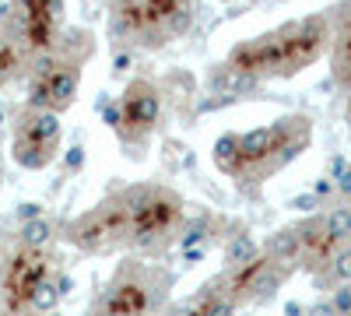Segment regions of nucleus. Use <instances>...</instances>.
Wrapping results in <instances>:
<instances>
[{
    "label": "nucleus",
    "mask_w": 351,
    "mask_h": 316,
    "mask_svg": "<svg viewBox=\"0 0 351 316\" xmlns=\"http://www.w3.org/2000/svg\"><path fill=\"white\" fill-rule=\"evenodd\" d=\"M327 46H330V18L327 14H309V18L285 21V25L271 28V32H263L256 39L232 46L225 60L239 71L263 77V81L295 77L299 71L316 64Z\"/></svg>",
    "instance_id": "nucleus-1"
},
{
    "label": "nucleus",
    "mask_w": 351,
    "mask_h": 316,
    "mask_svg": "<svg viewBox=\"0 0 351 316\" xmlns=\"http://www.w3.org/2000/svg\"><path fill=\"white\" fill-rule=\"evenodd\" d=\"M313 145V120L302 112H288V117L253 127L246 134H239V172L232 180L243 193H256L267 180H274L278 172H285L299 155H306V148Z\"/></svg>",
    "instance_id": "nucleus-2"
},
{
    "label": "nucleus",
    "mask_w": 351,
    "mask_h": 316,
    "mask_svg": "<svg viewBox=\"0 0 351 316\" xmlns=\"http://www.w3.org/2000/svg\"><path fill=\"white\" fill-rule=\"evenodd\" d=\"M123 130H120V145L127 158H144V148L158 130L162 120V88L148 77H134L123 95Z\"/></svg>",
    "instance_id": "nucleus-3"
},
{
    "label": "nucleus",
    "mask_w": 351,
    "mask_h": 316,
    "mask_svg": "<svg viewBox=\"0 0 351 316\" xmlns=\"http://www.w3.org/2000/svg\"><path fill=\"white\" fill-rule=\"evenodd\" d=\"M64 239L81 253H106L127 243V215L116 204V197H106L99 208L84 211L64 225Z\"/></svg>",
    "instance_id": "nucleus-4"
},
{
    "label": "nucleus",
    "mask_w": 351,
    "mask_h": 316,
    "mask_svg": "<svg viewBox=\"0 0 351 316\" xmlns=\"http://www.w3.org/2000/svg\"><path fill=\"white\" fill-rule=\"evenodd\" d=\"M60 134H64V123H60V112L56 109H28L25 106V112L14 123V137L53 148V151H60Z\"/></svg>",
    "instance_id": "nucleus-5"
},
{
    "label": "nucleus",
    "mask_w": 351,
    "mask_h": 316,
    "mask_svg": "<svg viewBox=\"0 0 351 316\" xmlns=\"http://www.w3.org/2000/svg\"><path fill=\"white\" fill-rule=\"evenodd\" d=\"M36 81H43V88H46V106L56 112H67L81 88V64H60L53 74L36 77Z\"/></svg>",
    "instance_id": "nucleus-6"
},
{
    "label": "nucleus",
    "mask_w": 351,
    "mask_h": 316,
    "mask_svg": "<svg viewBox=\"0 0 351 316\" xmlns=\"http://www.w3.org/2000/svg\"><path fill=\"white\" fill-rule=\"evenodd\" d=\"M53 49H56V56H60L64 64H88V60H92V53H95V36L88 32V28L67 25V28L56 32Z\"/></svg>",
    "instance_id": "nucleus-7"
},
{
    "label": "nucleus",
    "mask_w": 351,
    "mask_h": 316,
    "mask_svg": "<svg viewBox=\"0 0 351 316\" xmlns=\"http://www.w3.org/2000/svg\"><path fill=\"white\" fill-rule=\"evenodd\" d=\"M263 256H271V260L278 264H291V260H299L302 256V236H299V228L291 225V228H274V232L263 239Z\"/></svg>",
    "instance_id": "nucleus-8"
},
{
    "label": "nucleus",
    "mask_w": 351,
    "mask_h": 316,
    "mask_svg": "<svg viewBox=\"0 0 351 316\" xmlns=\"http://www.w3.org/2000/svg\"><path fill=\"white\" fill-rule=\"evenodd\" d=\"M263 250L256 246V239L250 232H236L225 239V250H221V260H225V271H239L246 264H253Z\"/></svg>",
    "instance_id": "nucleus-9"
},
{
    "label": "nucleus",
    "mask_w": 351,
    "mask_h": 316,
    "mask_svg": "<svg viewBox=\"0 0 351 316\" xmlns=\"http://www.w3.org/2000/svg\"><path fill=\"white\" fill-rule=\"evenodd\" d=\"M211 162L218 172H225V176L232 180L239 172V162H243V151H239V134L228 130V134H218L215 145H211Z\"/></svg>",
    "instance_id": "nucleus-10"
},
{
    "label": "nucleus",
    "mask_w": 351,
    "mask_h": 316,
    "mask_svg": "<svg viewBox=\"0 0 351 316\" xmlns=\"http://www.w3.org/2000/svg\"><path fill=\"white\" fill-rule=\"evenodd\" d=\"M11 158H14V165L25 169V172H43V169L56 158V151H53V148H43V145H32V141L14 137V141H11Z\"/></svg>",
    "instance_id": "nucleus-11"
},
{
    "label": "nucleus",
    "mask_w": 351,
    "mask_h": 316,
    "mask_svg": "<svg viewBox=\"0 0 351 316\" xmlns=\"http://www.w3.org/2000/svg\"><path fill=\"white\" fill-rule=\"evenodd\" d=\"M215 232V218L208 211H193L183 225H180V246L190 250V246H204Z\"/></svg>",
    "instance_id": "nucleus-12"
},
{
    "label": "nucleus",
    "mask_w": 351,
    "mask_h": 316,
    "mask_svg": "<svg viewBox=\"0 0 351 316\" xmlns=\"http://www.w3.org/2000/svg\"><path fill=\"white\" fill-rule=\"evenodd\" d=\"M53 239H56V225H53L46 215H39V218H32V221H21V232H18L21 250H43V246H49Z\"/></svg>",
    "instance_id": "nucleus-13"
},
{
    "label": "nucleus",
    "mask_w": 351,
    "mask_h": 316,
    "mask_svg": "<svg viewBox=\"0 0 351 316\" xmlns=\"http://www.w3.org/2000/svg\"><path fill=\"white\" fill-rule=\"evenodd\" d=\"M193 21H197V11H193V0H183L180 8H172L169 11V18L162 21V36H165V42H172V39H183L190 28H193Z\"/></svg>",
    "instance_id": "nucleus-14"
},
{
    "label": "nucleus",
    "mask_w": 351,
    "mask_h": 316,
    "mask_svg": "<svg viewBox=\"0 0 351 316\" xmlns=\"http://www.w3.org/2000/svg\"><path fill=\"white\" fill-rule=\"evenodd\" d=\"M324 228L334 243H348L351 239V204H334L324 211Z\"/></svg>",
    "instance_id": "nucleus-15"
},
{
    "label": "nucleus",
    "mask_w": 351,
    "mask_h": 316,
    "mask_svg": "<svg viewBox=\"0 0 351 316\" xmlns=\"http://www.w3.org/2000/svg\"><path fill=\"white\" fill-rule=\"evenodd\" d=\"M60 299H64V295H60V289H56V281H53V278H43L36 289H32V295H28V306L46 316V313H53L56 306H60Z\"/></svg>",
    "instance_id": "nucleus-16"
},
{
    "label": "nucleus",
    "mask_w": 351,
    "mask_h": 316,
    "mask_svg": "<svg viewBox=\"0 0 351 316\" xmlns=\"http://www.w3.org/2000/svg\"><path fill=\"white\" fill-rule=\"evenodd\" d=\"M95 109H99V117H102V123L116 134V137H120V130H123V102L120 99H112V95H99L95 99Z\"/></svg>",
    "instance_id": "nucleus-17"
},
{
    "label": "nucleus",
    "mask_w": 351,
    "mask_h": 316,
    "mask_svg": "<svg viewBox=\"0 0 351 316\" xmlns=\"http://www.w3.org/2000/svg\"><path fill=\"white\" fill-rule=\"evenodd\" d=\"M243 99L239 95H232V92H208L197 106H193V117H208V112H221L228 106H239Z\"/></svg>",
    "instance_id": "nucleus-18"
},
{
    "label": "nucleus",
    "mask_w": 351,
    "mask_h": 316,
    "mask_svg": "<svg viewBox=\"0 0 351 316\" xmlns=\"http://www.w3.org/2000/svg\"><path fill=\"white\" fill-rule=\"evenodd\" d=\"M330 278L341 284V281H351V246H341L334 256H330V264H327Z\"/></svg>",
    "instance_id": "nucleus-19"
},
{
    "label": "nucleus",
    "mask_w": 351,
    "mask_h": 316,
    "mask_svg": "<svg viewBox=\"0 0 351 316\" xmlns=\"http://www.w3.org/2000/svg\"><path fill=\"white\" fill-rule=\"evenodd\" d=\"M236 313H239V299L232 295V292H225V295L211 299L208 306L200 309V316H236Z\"/></svg>",
    "instance_id": "nucleus-20"
},
{
    "label": "nucleus",
    "mask_w": 351,
    "mask_h": 316,
    "mask_svg": "<svg viewBox=\"0 0 351 316\" xmlns=\"http://www.w3.org/2000/svg\"><path fill=\"white\" fill-rule=\"evenodd\" d=\"M285 208H288V211H299V215H316L319 208H324V200H319L313 190H306V193L288 197V200H285Z\"/></svg>",
    "instance_id": "nucleus-21"
},
{
    "label": "nucleus",
    "mask_w": 351,
    "mask_h": 316,
    "mask_svg": "<svg viewBox=\"0 0 351 316\" xmlns=\"http://www.w3.org/2000/svg\"><path fill=\"white\" fill-rule=\"evenodd\" d=\"M14 67H18V49L11 39H4L0 42V84L14 77Z\"/></svg>",
    "instance_id": "nucleus-22"
},
{
    "label": "nucleus",
    "mask_w": 351,
    "mask_h": 316,
    "mask_svg": "<svg viewBox=\"0 0 351 316\" xmlns=\"http://www.w3.org/2000/svg\"><path fill=\"white\" fill-rule=\"evenodd\" d=\"M330 302L341 316H351V281H341L337 289L330 292Z\"/></svg>",
    "instance_id": "nucleus-23"
},
{
    "label": "nucleus",
    "mask_w": 351,
    "mask_h": 316,
    "mask_svg": "<svg viewBox=\"0 0 351 316\" xmlns=\"http://www.w3.org/2000/svg\"><path fill=\"white\" fill-rule=\"evenodd\" d=\"M84 162H88V155H84V145H74V148H67V155H64V169L71 172V176L84 169Z\"/></svg>",
    "instance_id": "nucleus-24"
},
{
    "label": "nucleus",
    "mask_w": 351,
    "mask_h": 316,
    "mask_svg": "<svg viewBox=\"0 0 351 316\" xmlns=\"http://www.w3.org/2000/svg\"><path fill=\"white\" fill-rule=\"evenodd\" d=\"M39 215H43L39 200H21V204L14 208V218H18V221H32V218H39Z\"/></svg>",
    "instance_id": "nucleus-25"
},
{
    "label": "nucleus",
    "mask_w": 351,
    "mask_h": 316,
    "mask_svg": "<svg viewBox=\"0 0 351 316\" xmlns=\"http://www.w3.org/2000/svg\"><path fill=\"white\" fill-rule=\"evenodd\" d=\"M334 186H337V197H344V200H351V162L334 176Z\"/></svg>",
    "instance_id": "nucleus-26"
},
{
    "label": "nucleus",
    "mask_w": 351,
    "mask_h": 316,
    "mask_svg": "<svg viewBox=\"0 0 351 316\" xmlns=\"http://www.w3.org/2000/svg\"><path fill=\"white\" fill-rule=\"evenodd\" d=\"M306 316H341V313L334 309L330 299H316L313 306H306Z\"/></svg>",
    "instance_id": "nucleus-27"
},
{
    "label": "nucleus",
    "mask_w": 351,
    "mask_h": 316,
    "mask_svg": "<svg viewBox=\"0 0 351 316\" xmlns=\"http://www.w3.org/2000/svg\"><path fill=\"white\" fill-rule=\"evenodd\" d=\"M130 64H134V49H120V53L112 56V71H116V74L130 71Z\"/></svg>",
    "instance_id": "nucleus-28"
},
{
    "label": "nucleus",
    "mask_w": 351,
    "mask_h": 316,
    "mask_svg": "<svg viewBox=\"0 0 351 316\" xmlns=\"http://www.w3.org/2000/svg\"><path fill=\"white\" fill-rule=\"evenodd\" d=\"M313 193H316L319 200H327V197H334V193H337V186H334V180H330V176H324V180H316V183H313Z\"/></svg>",
    "instance_id": "nucleus-29"
},
{
    "label": "nucleus",
    "mask_w": 351,
    "mask_h": 316,
    "mask_svg": "<svg viewBox=\"0 0 351 316\" xmlns=\"http://www.w3.org/2000/svg\"><path fill=\"white\" fill-rule=\"evenodd\" d=\"M14 11H18V8H14V0H0V28H4V25L14 18Z\"/></svg>",
    "instance_id": "nucleus-30"
},
{
    "label": "nucleus",
    "mask_w": 351,
    "mask_h": 316,
    "mask_svg": "<svg viewBox=\"0 0 351 316\" xmlns=\"http://www.w3.org/2000/svg\"><path fill=\"white\" fill-rule=\"evenodd\" d=\"M53 281H56V289H60V295H67V292L74 289V278H71V274H56Z\"/></svg>",
    "instance_id": "nucleus-31"
},
{
    "label": "nucleus",
    "mask_w": 351,
    "mask_h": 316,
    "mask_svg": "<svg viewBox=\"0 0 351 316\" xmlns=\"http://www.w3.org/2000/svg\"><path fill=\"white\" fill-rule=\"evenodd\" d=\"M344 165H348V158H344V155H334V158H330V165H327V172H330V180L337 176V172H341Z\"/></svg>",
    "instance_id": "nucleus-32"
},
{
    "label": "nucleus",
    "mask_w": 351,
    "mask_h": 316,
    "mask_svg": "<svg viewBox=\"0 0 351 316\" xmlns=\"http://www.w3.org/2000/svg\"><path fill=\"white\" fill-rule=\"evenodd\" d=\"M285 316H306L302 302H285Z\"/></svg>",
    "instance_id": "nucleus-33"
},
{
    "label": "nucleus",
    "mask_w": 351,
    "mask_h": 316,
    "mask_svg": "<svg viewBox=\"0 0 351 316\" xmlns=\"http://www.w3.org/2000/svg\"><path fill=\"white\" fill-rule=\"evenodd\" d=\"M0 190H4V172H0Z\"/></svg>",
    "instance_id": "nucleus-34"
},
{
    "label": "nucleus",
    "mask_w": 351,
    "mask_h": 316,
    "mask_svg": "<svg viewBox=\"0 0 351 316\" xmlns=\"http://www.w3.org/2000/svg\"><path fill=\"white\" fill-rule=\"evenodd\" d=\"M0 123H4V109H0Z\"/></svg>",
    "instance_id": "nucleus-35"
},
{
    "label": "nucleus",
    "mask_w": 351,
    "mask_h": 316,
    "mask_svg": "<svg viewBox=\"0 0 351 316\" xmlns=\"http://www.w3.org/2000/svg\"><path fill=\"white\" fill-rule=\"evenodd\" d=\"M0 42H4V28H0Z\"/></svg>",
    "instance_id": "nucleus-36"
},
{
    "label": "nucleus",
    "mask_w": 351,
    "mask_h": 316,
    "mask_svg": "<svg viewBox=\"0 0 351 316\" xmlns=\"http://www.w3.org/2000/svg\"><path fill=\"white\" fill-rule=\"evenodd\" d=\"M46 316H56V309H53V313H46Z\"/></svg>",
    "instance_id": "nucleus-37"
}]
</instances>
